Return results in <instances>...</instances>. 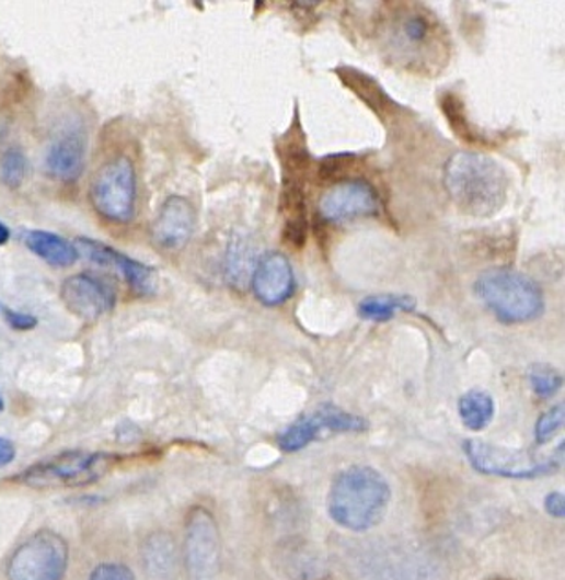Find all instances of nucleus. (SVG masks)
I'll return each instance as SVG.
<instances>
[{"label":"nucleus","instance_id":"obj_1","mask_svg":"<svg viewBox=\"0 0 565 580\" xmlns=\"http://www.w3.org/2000/svg\"><path fill=\"white\" fill-rule=\"evenodd\" d=\"M445 187L458 209L487 218L504 209L509 178L491 156L458 152L445 166Z\"/></svg>","mask_w":565,"mask_h":580},{"label":"nucleus","instance_id":"obj_2","mask_svg":"<svg viewBox=\"0 0 565 580\" xmlns=\"http://www.w3.org/2000/svg\"><path fill=\"white\" fill-rule=\"evenodd\" d=\"M390 498L389 481L379 470L368 465H351L333 480L327 513L344 530L365 533L384 519Z\"/></svg>","mask_w":565,"mask_h":580},{"label":"nucleus","instance_id":"obj_3","mask_svg":"<svg viewBox=\"0 0 565 580\" xmlns=\"http://www.w3.org/2000/svg\"><path fill=\"white\" fill-rule=\"evenodd\" d=\"M474 292L504 325L537 321L545 310L542 287L531 276L510 268L483 271L474 284Z\"/></svg>","mask_w":565,"mask_h":580},{"label":"nucleus","instance_id":"obj_4","mask_svg":"<svg viewBox=\"0 0 565 580\" xmlns=\"http://www.w3.org/2000/svg\"><path fill=\"white\" fill-rule=\"evenodd\" d=\"M97 215L112 224H128L136 216L138 178L128 156H116L97 169L89 191Z\"/></svg>","mask_w":565,"mask_h":580},{"label":"nucleus","instance_id":"obj_5","mask_svg":"<svg viewBox=\"0 0 565 580\" xmlns=\"http://www.w3.org/2000/svg\"><path fill=\"white\" fill-rule=\"evenodd\" d=\"M112 454L72 451L32 465L23 475H19V481L35 489L89 486L101 480L112 469Z\"/></svg>","mask_w":565,"mask_h":580},{"label":"nucleus","instance_id":"obj_6","mask_svg":"<svg viewBox=\"0 0 565 580\" xmlns=\"http://www.w3.org/2000/svg\"><path fill=\"white\" fill-rule=\"evenodd\" d=\"M68 568V544L56 531L30 536L8 562V580H62Z\"/></svg>","mask_w":565,"mask_h":580},{"label":"nucleus","instance_id":"obj_7","mask_svg":"<svg viewBox=\"0 0 565 580\" xmlns=\"http://www.w3.org/2000/svg\"><path fill=\"white\" fill-rule=\"evenodd\" d=\"M466 458L471 462L474 469L480 470L483 475L501 476V478H538V476L551 475L562 467V453H564V443H560L556 456L545 462H537L521 451L512 448L494 447L488 443L480 440H469L463 445Z\"/></svg>","mask_w":565,"mask_h":580},{"label":"nucleus","instance_id":"obj_8","mask_svg":"<svg viewBox=\"0 0 565 580\" xmlns=\"http://www.w3.org/2000/svg\"><path fill=\"white\" fill-rule=\"evenodd\" d=\"M390 30V48L411 67H428L434 52L443 43L436 19L419 8L401 10L392 21Z\"/></svg>","mask_w":565,"mask_h":580},{"label":"nucleus","instance_id":"obj_9","mask_svg":"<svg viewBox=\"0 0 565 580\" xmlns=\"http://www.w3.org/2000/svg\"><path fill=\"white\" fill-rule=\"evenodd\" d=\"M185 564L191 580H218L220 535L217 520L204 508H195L185 524Z\"/></svg>","mask_w":565,"mask_h":580},{"label":"nucleus","instance_id":"obj_10","mask_svg":"<svg viewBox=\"0 0 565 580\" xmlns=\"http://www.w3.org/2000/svg\"><path fill=\"white\" fill-rule=\"evenodd\" d=\"M76 248L79 254L87 257L92 264L105 268V270H114L117 275L123 276V281L127 282L134 294L139 297H152L158 287V276H155L154 268L139 262V260L130 259L128 254L117 251V249L100 242V240H92V238H78L76 240Z\"/></svg>","mask_w":565,"mask_h":580},{"label":"nucleus","instance_id":"obj_11","mask_svg":"<svg viewBox=\"0 0 565 580\" xmlns=\"http://www.w3.org/2000/svg\"><path fill=\"white\" fill-rule=\"evenodd\" d=\"M379 194L365 180H344L335 183L319 200V215L332 224L377 215Z\"/></svg>","mask_w":565,"mask_h":580},{"label":"nucleus","instance_id":"obj_12","mask_svg":"<svg viewBox=\"0 0 565 580\" xmlns=\"http://www.w3.org/2000/svg\"><path fill=\"white\" fill-rule=\"evenodd\" d=\"M59 295L68 311L89 322L106 316L108 311L114 310L117 303L114 287L89 273L68 276L67 281L62 282Z\"/></svg>","mask_w":565,"mask_h":580},{"label":"nucleus","instance_id":"obj_13","mask_svg":"<svg viewBox=\"0 0 565 580\" xmlns=\"http://www.w3.org/2000/svg\"><path fill=\"white\" fill-rule=\"evenodd\" d=\"M295 273L288 257L278 251L262 254L251 276V287L262 305L280 306L295 294Z\"/></svg>","mask_w":565,"mask_h":580},{"label":"nucleus","instance_id":"obj_14","mask_svg":"<svg viewBox=\"0 0 565 580\" xmlns=\"http://www.w3.org/2000/svg\"><path fill=\"white\" fill-rule=\"evenodd\" d=\"M196 227V211L183 196H169L161 204L152 224V242L165 251H180L187 246Z\"/></svg>","mask_w":565,"mask_h":580},{"label":"nucleus","instance_id":"obj_15","mask_svg":"<svg viewBox=\"0 0 565 580\" xmlns=\"http://www.w3.org/2000/svg\"><path fill=\"white\" fill-rule=\"evenodd\" d=\"M45 166L57 182H78L87 166V136L79 130L61 134L46 150Z\"/></svg>","mask_w":565,"mask_h":580},{"label":"nucleus","instance_id":"obj_16","mask_svg":"<svg viewBox=\"0 0 565 580\" xmlns=\"http://www.w3.org/2000/svg\"><path fill=\"white\" fill-rule=\"evenodd\" d=\"M284 240L295 249L304 248L308 238L304 183L286 182L282 191Z\"/></svg>","mask_w":565,"mask_h":580},{"label":"nucleus","instance_id":"obj_17","mask_svg":"<svg viewBox=\"0 0 565 580\" xmlns=\"http://www.w3.org/2000/svg\"><path fill=\"white\" fill-rule=\"evenodd\" d=\"M24 243L32 253L37 254L46 264L54 268H70L79 260V251L76 243L68 238L43 229H34L24 235Z\"/></svg>","mask_w":565,"mask_h":580},{"label":"nucleus","instance_id":"obj_18","mask_svg":"<svg viewBox=\"0 0 565 580\" xmlns=\"http://www.w3.org/2000/svg\"><path fill=\"white\" fill-rule=\"evenodd\" d=\"M143 566L152 580L176 579L177 553L171 535L154 533L145 541Z\"/></svg>","mask_w":565,"mask_h":580},{"label":"nucleus","instance_id":"obj_19","mask_svg":"<svg viewBox=\"0 0 565 580\" xmlns=\"http://www.w3.org/2000/svg\"><path fill=\"white\" fill-rule=\"evenodd\" d=\"M337 76L343 81L344 87H348L359 100L365 101L371 111L383 116L384 112H390L392 109V100L387 95L383 87L377 83L376 79L370 78L368 73L359 72L351 67H341L337 68Z\"/></svg>","mask_w":565,"mask_h":580},{"label":"nucleus","instance_id":"obj_20","mask_svg":"<svg viewBox=\"0 0 565 580\" xmlns=\"http://www.w3.org/2000/svg\"><path fill=\"white\" fill-rule=\"evenodd\" d=\"M278 155L282 160L286 182H302L305 172L310 171L311 158L305 149L304 136L297 127V123L278 145Z\"/></svg>","mask_w":565,"mask_h":580},{"label":"nucleus","instance_id":"obj_21","mask_svg":"<svg viewBox=\"0 0 565 580\" xmlns=\"http://www.w3.org/2000/svg\"><path fill=\"white\" fill-rule=\"evenodd\" d=\"M416 310V299L408 295H371L357 306L359 317L366 321L384 322L394 319L397 311Z\"/></svg>","mask_w":565,"mask_h":580},{"label":"nucleus","instance_id":"obj_22","mask_svg":"<svg viewBox=\"0 0 565 580\" xmlns=\"http://www.w3.org/2000/svg\"><path fill=\"white\" fill-rule=\"evenodd\" d=\"M494 410H496V405H494L493 396L477 388L463 394L458 403L461 423L469 431L474 432L483 431L493 421Z\"/></svg>","mask_w":565,"mask_h":580},{"label":"nucleus","instance_id":"obj_23","mask_svg":"<svg viewBox=\"0 0 565 580\" xmlns=\"http://www.w3.org/2000/svg\"><path fill=\"white\" fill-rule=\"evenodd\" d=\"M322 431H324V425H322L321 416L315 410L313 414L302 416L295 423H291L278 436V447L282 448L284 453H299L302 448L308 447L311 442H315L316 436Z\"/></svg>","mask_w":565,"mask_h":580},{"label":"nucleus","instance_id":"obj_24","mask_svg":"<svg viewBox=\"0 0 565 580\" xmlns=\"http://www.w3.org/2000/svg\"><path fill=\"white\" fill-rule=\"evenodd\" d=\"M439 105H441V111H443L450 128L454 130L456 136H458L461 141H466V144H487V141L477 134L476 128L472 127L469 117H466L465 103H463L458 95L452 94V92H447V94L441 98V101H439Z\"/></svg>","mask_w":565,"mask_h":580},{"label":"nucleus","instance_id":"obj_25","mask_svg":"<svg viewBox=\"0 0 565 580\" xmlns=\"http://www.w3.org/2000/svg\"><path fill=\"white\" fill-rule=\"evenodd\" d=\"M321 416L322 425L333 432H362L368 429V421L360 416L351 414L346 410L338 409L335 405L326 403L316 409Z\"/></svg>","mask_w":565,"mask_h":580},{"label":"nucleus","instance_id":"obj_26","mask_svg":"<svg viewBox=\"0 0 565 580\" xmlns=\"http://www.w3.org/2000/svg\"><path fill=\"white\" fill-rule=\"evenodd\" d=\"M28 177V158L23 149H8L0 160V182L7 187L18 189L23 185Z\"/></svg>","mask_w":565,"mask_h":580},{"label":"nucleus","instance_id":"obj_27","mask_svg":"<svg viewBox=\"0 0 565 580\" xmlns=\"http://www.w3.org/2000/svg\"><path fill=\"white\" fill-rule=\"evenodd\" d=\"M529 383H531L532 393L537 394L538 398L547 399L558 393L564 377L553 366L532 365L529 371Z\"/></svg>","mask_w":565,"mask_h":580},{"label":"nucleus","instance_id":"obj_28","mask_svg":"<svg viewBox=\"0 0 565 580\" xmlns=\"http://www.w3.org/2000/svg\"><path fill=\"white\" fill-rule=\"evenodd\" d=\"M564 427V405L558 403L545 410L534 427V437L540 445L551 442Z\"/></svg>","mask_w":565,"mask_h":580},{"label":"nucleus","instance_id":"obj_29","mask_svg":"<svg viewBox=\"0 0 565 580\" xmlns=\"http://www.w3.org/2000/svg\"><path fill=\"white\" fill-rule=\"evenodd\" d=\"M89 580H136V577L125 564L106 562L100 564Z\"/></svg>","mask_w":565,"mask_h":580},{"label":"nucleus","instance_id":"obj_30","mask_svg":"<svg viewBox=\"0 0 565 580\" xmlns=\"http://www.w3.org/2000/svg\"><path fill=\"white\" fill-rule=\"evenodd\" d=\"M4 314V319H7L8 327L15 330V332H30V330H35L37 325H39V319L32 316V314H24V311L10 310V308H4L2 310Z\"/></svg>","mask_w":565,"mask_h":580},{"label":"nucleus","instance_id":"obj_31","mask_svg":"<svg viewBox=\"0 0 565 580\" xmlns=\"http://www.w3.org/2000/svg\"><path fill=\"white\" fill-rule=\"evenodd\" d=\"M349 160H351V155L324 158L319 166L322 180H335L338 174H343L344 167H348Z\"/></svg>","mask_w":565,"mask_h":580},{"label":"nucleus","instance_id":"obj_32","mask_svg":"<svg viewBox=\"0 0 565 580\" xmlns=\"http://www.w3.org/2000/svg\"><path fill=\"white\" fill-rule=\"evenodd\" d=\"M543 508H545V511H547L551 516H554V519H564V494H562V492H551V494H547V498H545V502H543Z\"/></svg>","mask_w":565,"mask_h":580},{"label":"nucleus","instance_id":"obj_33","mask_svg":"<svg viewBox=\"0 0 565 580\" xmlns=\"http://www.w3.org/2000/svg\"><path fill=\"white\" fill-rule=\"evenodd\" d=\"M15 459V445L8 437H0V467H7Z\"/></svg>","mask_w":565,"mask_h":580},{"label":"nucleus","instance_id":"obj_34","mask_svg":"<svg viewBox=\"0 0 565 580\" xmlns=\"http://www.w3.org/2000/svg\"><path fill=\"white\" fill-rule=\"evenodd\" d=\"M10 238H12V231H10V227H8L7 224H2V221H0V246H7V243L10 242Z\"/></svg>","mask_w":565,"mask_h":580},{"label":"nucleus","instance_id":"obj_35","mask_svg":"<svg viewBox=\"0 0 565 580\" xmlns=\"http://www.w3.org/2000/svg\"><path fill=\"white\" fill-rule=\"evenodd\" d=\"M4 138H7V125H4V123H0V144L4 141Z\"/></svg>","mask_w":565,"mask_h":580},{"label":"nucleus","instance_id":"obj_36","mask_svg":"<svg viewBox=\"0 0 565 580\" xmlns=\"http://www.w3.org/2000/svg\"><path fill=\"white\" fill-rule=\"evenodd\" d=\"M4 407H7V403H4V398H2V393H0V412L4 410Z\"/></svg>","mask_w":565,"mask_h":580},{"label":"nucleus","instance_id":"obj_37","mask_svg":"<svg viewBox=\"0 0 565 580\" xmlns=\"http://www.w3.org/2000/svg\"><path fill=\"white\" fill-rule=\"evenodd\" d=\"M488 580H507V579H499V577H494V579H488Z\"/></svg>","mask_w":565,"mask_h":580}]
</instances>
